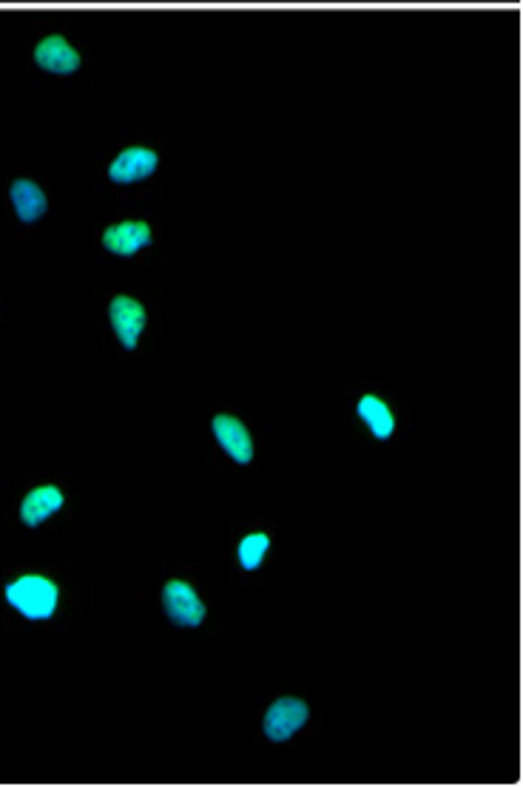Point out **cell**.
Masks as SVG:
<instances>
[{
    "label": "cell",
    "instance_id": "cell-5",
    "mask_svg": "<svg viewBox=\"0 0 523 787\" xmlns=\"http://www.w3.org/2000/svg\"><path fill=\"white\" fill-rule=\"evenodd\" d=\"M307 722V705L299 699H279L273 702L265 716V734L273 742H285Z\"/></svg>",
    "mask_w": 523,
    "mask_h": 787
},
{
    "label": "cell",
    "instance_id": "cell-9",
    "mask_svg": "<svg viewBox=\"0 0 523 787\" xmlns=\"http://www.w3.org/2000/svg\"><path fill=\"white\" fill-rule=\"evenodd\" d=\"M12 205H15V214H18L20 222H35L40 216L46 214L49 202H46V194L37 188L35 182L29 179H18L12 182Z\"/></svg>",
    "mask_w": 523,
    "mask_h": 787
},
{
    "label": "cell",
    "instance_id": "cell-12",
    "mask_svg": "<svg viewBox=\"0 0 523 787\" xmlns=\"http://www.w3.org/2000/svg\"><path fill=\"white\" fill-rule=\"evenodd\" d=\"M265 552H268V537L265 535L245 537L242 546H239V563H242L248 572H253V569H259V563H262Z\"/></svg>",
    "mask_w": 523,
    "mask_h": 787
},
{
    "label": "cell",
    "instance_id": "cell-1",
    "mask_svg": "<svg viewBox=\"0 0 523 787\" xmlns=\"http://www.w3.org/2000/svg\"><path fill=\"white\" fill-rule=\"evenodd\" d=\"M6 600L29 620H46L55 614L57 589L46 577H20L6 589Z\"/></svg>",
    "mask_w": 523,
    "mask_h": 787
},
{
    "label": "cell",
    "instance_id": "cell-2",
    "mask_svg": "<svg viewBox=\"0 0 523 787\" xmlns=\"http://www.w3.org/2000/svg\"><path fill=\"white\" fill-rule=\"evenodd\" d=\"M35 63L49 74H74L80 69V52L63 35H49L35 46Z\"/></svg>",
    "mask_w": 523,
    "mask_h": 787
},
{
    "label": "cell",
    "instance_id": "cell-6",
    "mask_svg": "<svg viewBox=\"0 0 523 787\" xmlns=\"http://www.w3.org/2000/svg\"><path fill=\"white\" fill-rule=\"evenodd\" d=\"M109 316L111 324H114V333L123 341V347L134 350L145 327V307L140 302H134V299H128V296H114Z\"/></svg>",
    "mask_w": 523,
    "mask_h": 787
},
{
    "label": "cell",
    "instance_id": "cell-11",
    "mask_svg": "<svg viewBox=\"0 0 523 787\" xmlns=\"http://www.w3.org/2000/svg\"><path fill=\"white\" fill-rule=\"evenodd\" d=\"M359 415L367 421V427L376 432V438H390L393 435V415L381 404L376 395H364L359 401Z\"/></svg>",
    "mask_w": 523,
    "mask_h": 787
},
{
    "label": "cell",
    "instance_id": "cell-7",
    "mask_svg": "<svg viewBox=\"0 0 523 787\" xmlns=\"http://www.w3.org/2000/svg\"><path fill=\"white\" fill-rule=\"evenodd\" d=\"M151 245V228L145 222H120L103 233V248L114 256H134Z\"/></svg>",
    "mask_w": 523,
    "mask_h": 787
},
{
    "label": "cell",
    "instance_id": "cell-8",
    "mask_svg": "<svg viewBox=\"0 0 523 787\" xmlns=\"http://www.w3.org/2000/svg\"><path fill=\"white\" fill-rule=\"evenodd\" d=\"M214 432H217L222 449H225L234 461H239V464H248V461H251V435L242 427V421H236L231 415H219V418H214Z\"/></svg>",
    "mask_w": 523,
    "mask_h": 787
},
{
    "label": "cell",
    "instance_id": "cell-4",
    "mask_svg": "<svg viewBox=\"0 0 523 787\" xmlns=\"http://www.w3.org/2000/svg\"><path fill=\"white\" fill-rule=\"evenodd\" d=\"M165 611L177 626H199L205 620V606L199 603L191 586H185L182 580H171L165 586Z\"/></svg>",
    "mask_w": 523,
    "mask_h": 787
},
{
    "label": "cell",
    "instance_id": "cell-10",
    "mask_svg": "<svg viewBox=\"0 0 523 787\" xmlns=\"http://www.w3.org/2000/svg\"><path fill=\"white\" fill-rule=\"evenodd\" d=\"M60 506H63V495L57 492L55 486H40V489L26 495V501L20 506V518H23L26 526H37L49 515H55Z\"/></svg>",
    "mask_w": 523,
    "mask_h": 787
},
{
    "label": "cell",
    "instance_id": "cell-3",
    "mask_svg": "<svg viewBox=\"0 0 523 787\" xmlns=\"http://www.w3.org/2000/svg\"><path fill=\"white\" fill-rule=\"evenodd\" d=\"M157 154L151 148H126L117 154V160L109 165V179L111 182H120V185H131V182H140V179L151 177L157 171Z\"/></svg>",
    "mask_w": 523,
    "mask_h": 787
}]
</instances>
